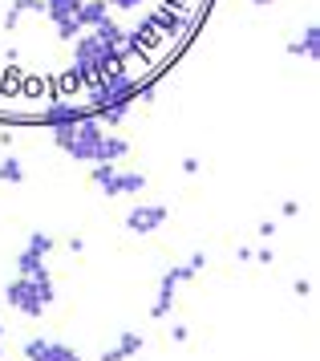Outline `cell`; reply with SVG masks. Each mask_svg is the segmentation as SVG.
Listing matches in <instances>:
<instances>
[{"label": "cell", "mask_w": 320, "mask_h": 361, "mask_svg": "<svg viewBox=\"0 0 320 361\" xmlns=\"http://www.w3.org/2000/svg\"><path fill=\"white\" fill-rule=\"evenodd\" d=\"M25 357H29V361H81V353H78V349H69V345L32 337V341L25 345Z\"/></svg>", "instance_id": "cell-6"}, {"label": "cell", "mask_w": 320, "mask_h": 361, "mask_svg": "<svg viewBox=\"0 0 320 361\" xmlns=\"http://www.w3.org/2000/svg\"><path fill=\"white\" fill-rule=\"evenodd\" d=\"M0 179H4V183H20V179H25L20 163H16V159H4V163H0Z\"/></svg>", "instance_id": "cell-10"}, {"label": "cell", "mask_w": 320, "mask_h": 361, "mask_svg": "<svg viewBox=\"0 0 320 361\" xmlns=\"http://www.w3.org/2000/svg\"><path fill=\"white\" fill-rule=\"evenodd\" d=\"M110 4H118V8H138V0H110Z\"/></svg>", "instance_id": "cell-13"}, {"label": "cell", "mask_w": 320, "mask_h": 361, "mask_svg": "<svg viewBox=\"0 0 320 361\" xmlns=\"http://www.w3.org/2000/svg\"><path fill=\"white\" fill-rule=\"evenodd\" d=\"M259 4H264V0H259Z\"/></svg>", "instance_id": "cell-15"}, {"label": "cell", "mask_w": 320, "mask_h": 361, "mask_svg": "<svg viewBox=\"0 0 320 361\" xmlns=\"http://www.w3.org/2000/svg\"><path fill=\"white\" fill-rule=\"evenodd\" d=\"M138 349H142V337H138V333H122V341L113 345V349H106L101 361H126V357H134Z\"/></svg>", "instance_id": "cell-8"}, {"label": "cell", "mask_w": 320, "mask_h": 361, "mask_svg": "<svg viewBox=\"0 0 320 361\" xmlns=\"http://www.w3.org/2000/svg\"><path fill=\"white\" fill-rule=\"evenodd\" d=\"M81 110L78 106H73V102H53V106H49L45 114H41V122H45V126H57V130H61V126H73V122H81Z\"/></svg>", "instance_id": "cell-7"}, {"label": "cell", "mask_w": 320, "mask_h": 361, "mask_svg": "<svg viewBox=\"0 0 320 361\" xmlns=\"http://www.w3.org/2000/svg\"><path fill=\"white\" fill-rule=\"evenodd\" d=\"M203 264H207V256L199 252V256H191L187 264L171 268V272L162 276V284H159V300L150 305V317H166V312H171V300H175V293H178V284H183V280H191L195 272H203Z\"/></svg>", "instance_id": "cell-3"}, {"label": "cell", "mask_w": 320, "mask_h": 361, "mask_svg": "<svg viewBox=\"0 0 320 361\" xmlns=\"http://www.w3.org/2000/svg\"><path fill=\"white\" fill-rule=\"evenodd\" d=\"M16 268H20V276H45V256L32 252V247H25V252L16 256Z\"/></svg>", "instance_id": "cell-9"}, {"label": "cell", "mask_w": 320, "mask_h": 361, "mask_svg": "<svg viewBox=\"0 0 320 361\" xmlns=\"http://www.w3.org/2000/svg\"><path fill=\"white\" fill-rule=\"evenodd\" d=\"M162 219H166V207H162V203H138V207L126 215V228L138 231V235H150V231L162 228Z\"/></svg>", "instance_id": "cell-5"}, {"label": "cell", "mask_w": 320, "mask_h": 361, "mask_svg": "<svg viewBox=\"0 0 320 361\" xmlns=\"http://www.w3.org/2000/svg\"><path fill=\"white\" fill-rule=\"evenodd\" d=\"M0 341H4V329H0ZM0 361H4V353H0Z\"/></svg>", "instance_id": "cell-14"}, {"label": "cell", "mask_w": 320, "mask_h": 361, "mask_svg": "<svg viewBox=\"0 0 320 361\" xmlns=\"http://www.w3.org/2000/svg\"><path fill=\"white\" fill-rule=\"evenodd\" d=\"M29 247H32V252H41V256H45L49 247H53V240H49L45 231H32V235H29Z\"/></svg>", "instance_id": "cell-12"}, {"label": "cell", "mask_w": 320, "mask_h": 361, "mask_svg": "<svg viewBox=\"0 0 320 361\" xmlns=\"http://www.w3.org/2000/svg\"><path fill=\"white\" fill-rule=\"evenodd\" d=\"M101 138H106V134L97 130V122L81 118V122H73V126H61V130H57V147L69 150V154L81 159V163H97V154H101Z\"/></svg>", "instance_id": "cell-2"}, {"label": "cell", "mask_w": 320, "mask_h": 361, "mask_svg": "<svg viewBox=\"0 0 320 361\" xmlns=\"http://www.w3.org/2000/svg\"><path fill=\"white\" fill-rule=\"evenodd\" d=\"M94 183L97 187H106V195H138L146 187V175H138V171H118L113 163H101L94 166Z\"/></svg>", "instance_id": "cell-4"}, {"label": "cell", "mask_w": 320, "mask_h": 361, "mask_svg": "<svg viewBox=\"0 0 320 361\" xmlns=\"http://www.w3.org/2000/svg\"><path fill=\"white\" fill-rule=\"evenodd\" d=\"M4 300L13 305L16 312H25V317H41L45 305L53 300V280L45 276H16L8 288H4Z\"/></svg>", "instance_id": "cell-1"}, {"label": "cell", "mask_w": 320, "mask_h": 361, "mask_svg": "<svg viewBox=\"0 0 320 361\" xmlns=\"http://www.w3.org/2000/svg\"><path fill=\"white\" fill-rule=\"evenodd\" d=\"M316 29H308L304 33V41H296V53H304V57H316Z\"/></svg>", "instance_id": "cell-11"}]
</instances>
